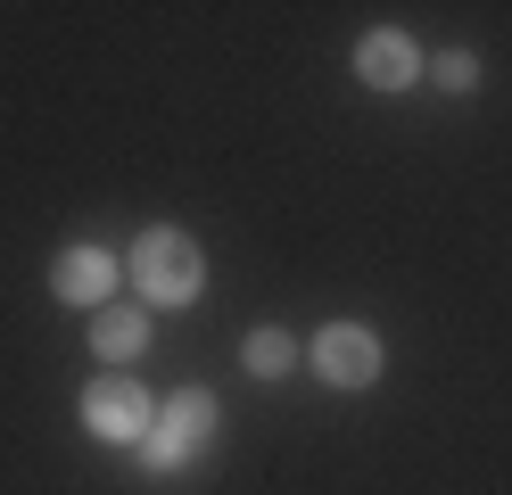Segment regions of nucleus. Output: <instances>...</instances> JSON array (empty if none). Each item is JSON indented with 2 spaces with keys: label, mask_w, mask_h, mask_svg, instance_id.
Listing matches in <instances>:
<instances>
[{
  "label": "nucleus",
  "mask_w": 512,
  "mask_h": 495,
  "mask_svg": "<svg viewBox=\"0 0 512 495\" xmlns=\"http://www.w3.org/2000/svg\"><path fill=\"white\" fill-rule=\"evenodd\" d=\"M133 289L149 297V306H190V297L207 289L199 240H190V231H174V223L141 231V240H133Z\"/></svg>",
  "instance_id": "obj_1"
},
{
  "label": "nucleus",
  "mask_w": 512,
  "mask_h": 495,
  "mask_svg": "<svg viewBox=\"0 0 512 495\" xmlns=\"http://www.w3.org/2000/svg\"><path fill=\"white\" fill-rule=\"evenodd\" d=\"M215 438V396L207 388H182V396H166V405H157V421H149V438H141V471H182L190 454H199Z\"/></svg>",
  "instance_id": "obj_2"
},
{
  "label": "nucleus",
  "mask_w": 512,
  "mask_h": 495,
  "mask_svg": "<svg viewBox=\"0 0 512 495\" xmlns=\"http://www.w3.org/2000/svg\"><path fill=\"white\" fill-rule=\"evenodd\" d=\"M149 421H157V405L141 396L133 372H100V380L83 388V429H91V438H108V446H141V438H149Z\"/></svg>",
  "instance_id": "obj_3"
},
{
  "label": "nucleus",
  "mask_w": 512,
  "mask_h": 495,
  "mask_svg": "<svg viewBox=\"0 0 512 495\" xmlns=\"http://www.w3.org/2000/svg\"><path fill=\"white\" fill-rule=\"evenodd\" d=\"M306 355H314V372H323L331 388H372V380H380V363H389V347H380L364 322H331Z\"/></svg>",
  "instance_id": "obj_4"
},
{
  "label": "nucleus",
  "mask_w": 512,
  "mask_h": 495,
  "mask_svg": "<svg viewBox=\"0 0 512 495\" xmlns=\"http://www.w3.org/2000/svg\"><path fill=\"white\" fill-rule=\"evenodd\" d=\"M116 281H124V264L108 256V248H67V256H58L50 264V289H58V306H91V314H100V306H116Z\"/></svg>",
  "instance_id": "obj_5"
},
{
  "label": "nucleus",
  "mask_w": 512,
  "mask_h": 495,
  "mask_svg": "<svg viewBox=\"0 0 512 495\" xmlns=\"http://www.w3.org/2000/svg\"><path fill=\"white\" fill-rule=\"evenodd\" d=\"M356 75H364L372 91H405L413 75H422V50H413L397 25H380V33H364V42H356Z\"/></svg>",
  "instance_id": "obj_6"
},
{
  "label": "nucleus",
  "mask_w": 512,
  "mask_h": 495,
  "mask_svg": "<svg viewBox=\"0 0 512 495\" xmlns=\"http://www.w3.org/2000/svg\"><path fill=\"white\" fill-rule=\"evenodd\" d=\"M91 347L108 355V372H124V363L149 347V314L141 306H100V314H91Z\"/></svg>",
  "instance_id": "obj_7"
},
{
  "label": "nucleus",
  "mask_w": 512,
  "mask_h": 495,
  "mask_svg": "<svg viewBox=\"0 0 512 495\" xmlns=\"http://www.w3.org/2000/svg\"><path fill=\"white\" fill-rule=\"evenodd\" d=\"M248 372L256 380H281V372H290V363H298V339H290V330H248Z\"/></svg>",
  "instance_id": "obj_8"
},
{
  "label": "nucleus",
  "mask_w": 512,
  "mask_h": 495,
  "mask_svg": "<svg viewBox=\"0 0 512 495\" xmlns=\"http://www.w3.org/2000/svg\"><path fill=\"white\" fill-rule=\"evenodd\" d=\"M430 75H438L446 91H479V58H471V50H438Z\"/></svg>",
  "instance_id": "obj_9"
}]
</instances>
